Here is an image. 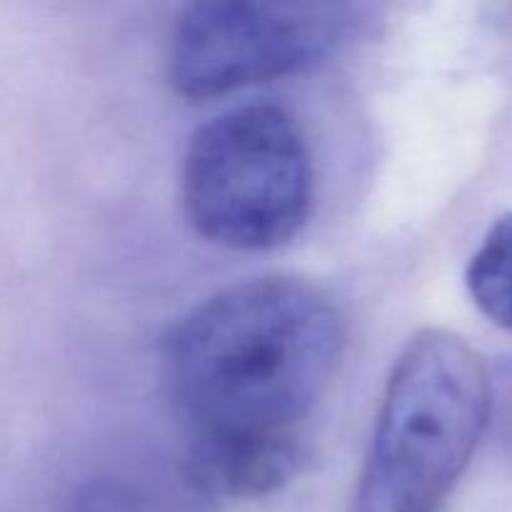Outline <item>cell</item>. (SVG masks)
Segmentation results:
<instances>
[{
  "label": "cell",
  "mask_w": 512,
  "mask_h": 512,
  "mask_svg": "<svg viewBox=\"0 0 512 512\" xmlns=\"http://www.w3.org/2000/svg\"><path fill=\"white\" fill-rule=\"evenodd\" d=\"M345 318L318 285L268 275L190 310L165 345V375L198 435H290L328 390Z\"/></svg>",
  "instance_id": "6da1fadb"
},
{
  "label": "cell",
  "mask_w": 512,
  "mask_h": 512,
  "mask_svg": "<svg viewBox=\"0 0 512 512\" xmlns=\"http://www.w3.org/2000/svg\"><path fill=\"white\" fill-rule=\"evenodd\" d=\"M490 408L478 350L453 330H418L385 380L350 512H438L478 453Z\"/></svg>",
  "instance_id": "7a4b0ae2"
},
{
  "label": "cell",
  "mask_w": 512,
  "mask_h": 512,
  "mask_svg": "<svg viewBox=\"0 0 512 512\" xmlns=\"http://www.w3.org/2000/svg\"><path fill=\"white\" fill-rule=\"evenodd\" d=\"M315 168L298 120L273 103L230 108L185 148L180 200L190 228L243 253L273 250L308 223Z\"/></svg>",
  "instance_id": "3957f363"
},
{
  "label": "cell",
  "mask_w": 512,
  "mask_h": 512,
  "mask_svg": "<svg viewBox=\"0 0 512 512\" xmlns=\"http://www.w3.org/2000/svg\"><path fill=\"white\" fill-rule=\"evenodd\" d=\"M350 23L338 3H193L175 20L165 73L183 98H218L313 68L343 43Z\"/></svg>",
  "instance_id": "277c9868"
},
{
  "label": "cell",
  "mask_w": 512,
  "mask_h": 512,
  "mask_svg": "<svg viewBox=\"0 0 512 512\" xmlns=\"http://www.w3.org/2000/svg\"><path fill=\"white\" fill-rule=\"evenodd\" d=\"M305 450L290 435H198L185 458V480L215 500H255L293 483Z\"/></svg>",
  "instance_id": "5b68a950"
},
{
  "label": "cell",
  "mask_w": 512,
  "mask_h": 512,
  "mask_svg": "<svg viewBox=\"0 0 512 512\" xmlns=\"http://www.w3.org/2000/svg\"><path fill=\"white\" fill-rule=\"evenodd\" d=\"M465 288L490 323L512 333V213L500 215L470 255Z\"/></svg>",
  "instance_id": "8992f818"
}]
</instances>
